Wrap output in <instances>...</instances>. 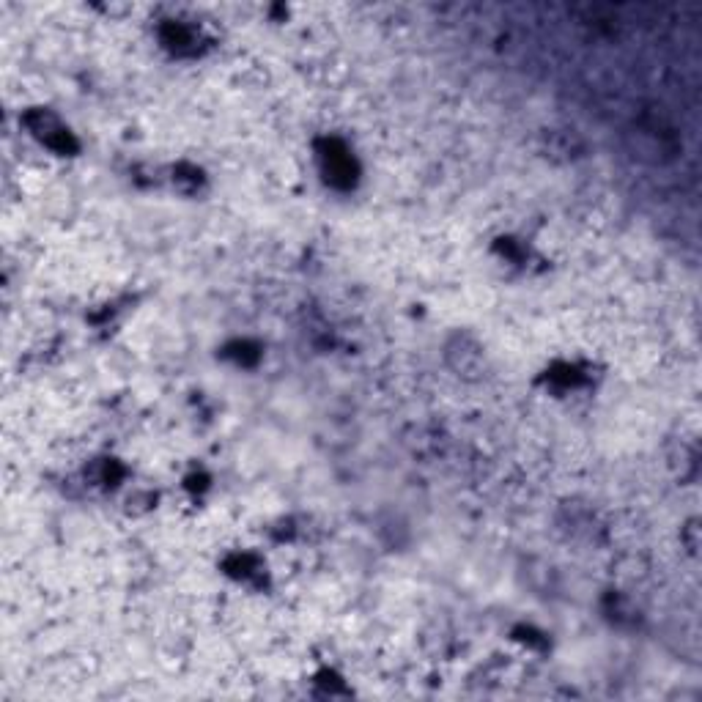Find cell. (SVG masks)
<instances>
[{
    "mask_svg": "<svg viewBox=\"0 0 702 702\" xmlns=\"http://www.w3.org/2000/svg\"><path fill=\"white\" fill-rule=\"evenodd\" d=\"M447 362L450 368L464 376V379H475L480 376V371L486 368V357H483V349L478 343L467 338V335H458L453 341L447 343Z\"/></svg>",
    "mask_w": 702,
    "mask_h": 702,
    "instance_id": "obj_1",
    "label": "cell"
}]
</instances>
